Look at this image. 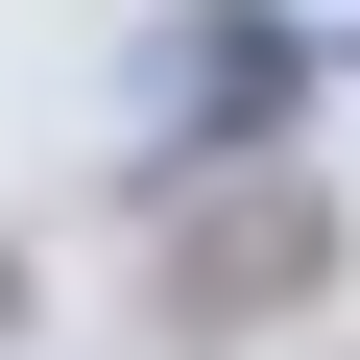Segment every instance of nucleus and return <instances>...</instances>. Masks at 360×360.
Returning <instances> with one entry per match:
<instances>
[{"mask_svg": "<svg viewBox=\"0 0 360 360\" xmlns=\"http://www.w3.org/2000/svg\"><path fill=\"white\" fill-rule=\"evenodd\" d=\"M336 288V217L288 193V168H240V193H168V336H264Z\"/></svg>", "mask_w": 360, "mask_h": 360, "instance_id": "f03ea898", "label": "nucleus"}, {"mask_svg": "<svg viewBox=\"0 0 360 360\" xmlns=\"http://www.w3.org/2000/svg\"><path fill=\"white\" fill-rule=\"evenodd\" d=\"M0 336H25V240H0Z\"/></svg>", "mask_w": 360, "mask_h": 360, "instance_id": "7ed1b4c3", "label": "nucleus"}, {"mask_svg": "<svg viewBox=\"0 0 360 360\" xmlns=\"http://www.w3.org/2000/svg\"><path fill=\"white\" fill-rule=\"evenodd\" d=\"M144 120H168V168H264L288 120H312V25H288V0H168V25H144Z\"/></svg>", "mask_w": 360, "mask_h": 360, "instance_id": "f257e3e1", "label": "nucleus"}]
</instances>
